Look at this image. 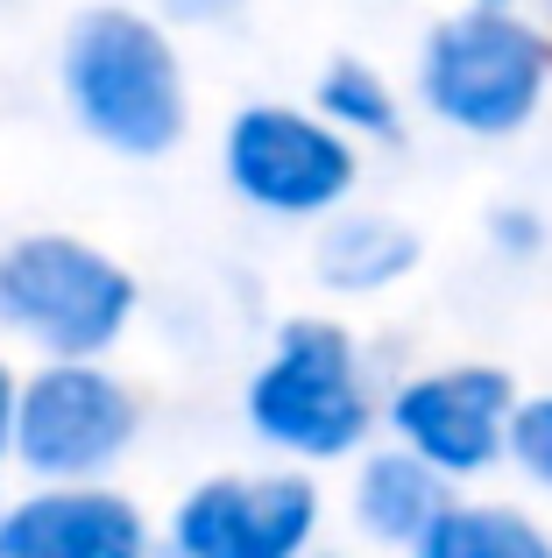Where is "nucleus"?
I'll return each instance as SVG.
<instances>
[{"mask_svg":"<svg viewBox=\"0 0 552 558\" xmlns=\"http://www.w3.org/2000/svg\"><path fill=\"white\" fill-rule=\"evenodd\" d=\"M482 241H489L496 262L525 269V262H539L552 247V219H545V205H531V198H496L482 213Z\"/></svg>","mask_w":552,"mask_h":558,"instance_id":"2eb2a0df","label":"nucleus"},{"mask_svg":"<svg viewBox=\"0 0 552 558\" xmlns=\"http://www.w3.org/2000/svg\"><path fill=\"white\" fill-rule=\"evenodd\" d=\"M460 8H496V14H517V8H531V0H460Z\"/></svg>","mask_w":552,"mask_h":558,"instance_id":"a211bd4d","label":"nucleus"},{"mask_svg":"<svg viewBox=\"0 0 552 558\" xmlns=\"http://www.w3.org/2000/svg\"><path fill=\"white\" fill-rule=\"evenodd\" d=\"M304 107H312L326 128H340L361 156L404 149L411 128H418L404 78H389V71L375 64V57H361V50H326L319 57L312 85H304Z\"/></svg>","mask_w":552,"mask_h":558,"instance_id":"f8f14e48","label":"nucleus"},{"mask_svg":"<svg viewBox=\"0 0 552 558\" xmlns=\"http://www.w3.org/2000/svg\"><path fill=\"white\" fill-rule=\"evenodd\" d=\"M503 474L525 495L552 502V389H525L511 417V452H503Z\"/></svg>","mask_w":552,"mask_h":558,"instance_id":"4468645a","label":"nucleus"},{"mask_svg":"<svg viewBox=\"0 0 552 558\" xmlns=\"http://www.w3.org/2000/svg\"><path fill=\"white\" fill-rule=\"evenodd\" d=\"M319 558H369V551H355V545H326Z\"/></svg>","mask_w":552,"mask_h":558,"instance_id":"6ab92c4d","label":"nucleus"},{"mask_svg":"<svg viewBox=\"0 0 552 558\" xmlns=\"http://www.w3.org/2000/svg\"><path fill=\"white\" fill-rule=\"evenodd\" d=\"M14 403H22V361L0 347V474H8V452H14Z\"/></svg>","mask_w":552,"mask_h":558,"instance_id":"f3484780","label":"nucleus"},{"mask_svg":"<svg viewBox=\"0 0 552 558\" xmlns=\"http://www.w3.org/2000/svg\"><path fill=\"white\" fill-rule=\"evenodd\" d=\"M149 432V396L113 361H43L22 368L14 403V488H107Z\"/></svg>","mask_w":552,"mask_h":558,"instance_id":"423d86ee","label":"nucleus"},{"mask_svg":"<svg viewBox=\"0 0 552 558\" xmlns=\"http://www.w3.org/2000/svg\"><path fill=\"white\" fill-rule=\"evenodd\" d=\"M411 113L468 149H511L552 113V22L531 8H446L418 28L404 71Z\"/></svg>","mask_w":552,"mask_h":558,"instance_id":"7ed1b4c3","label":"nucleus"},{"mask_svg":"<svg viewBox=\"0 0 552 558\" xmlns=\"http://www.w3.org/2000/svg\"><path fill=\"white\" fill-rule=\"evenodd\" d=\"M241 432L269 466L333 474L383 438V368L355 318L284 312L241 375Z\"/></svg>","mask_w":552,"mask_h":558,"instance_id":"f03ea898","label":"nucleus"},{"mask_svg":"<svg viewBox=\"0 0 552 558\" xmlns=\"http://www.w3.org/2000/svg\"><path fill=\"white\" fill-rule=\"evenodd\" d=\"M446 481L425 474L411 452H397L389 438H375L355 466L340 474V523L355 537V551L369 558H411L418 537L432 531V517L446 509Z\"/></svg>","mask_w":552,"mask_h":558,"instance_id":"9b49d317","label":"nucleus"},{"mask_svg":"<svg viewBox=\"0 0 552 558\" xmlns=\"http://www.w3.org/2000/svg\"><path fill=\"white\" fill-rule=\"evenodd\" d=\"M142 276L79 227H22L0 241V347L22 368L113 361L142 326Z\"/></svg>","mask_w":552,"mask_h":558,"instance_id":"20e7f679","label":"nucleus"},{"mask_svg":"<svg viewBox=\"0 0 552 558\" xmlns=\"http://www.w3.org/2000/svg\"><path fill=\"white\" fill-rule=\"evenodd\" d=\"M170 36H213V28H241L255 0H142Z\"/></svg>","mask_w":552,"mask_h":558,"instance_id":"dca6fc26","label":"nucleus"},{"mask_svg":"<svg viewBox=\"0 0 552 558\" xmlns=\"http://www.w3.org/2000/svg\"><path fill=\"white\" fill-rule=\"evenodd\" d=\"M304 269L333 304H375L425 269V227L389 205H347L304 233Z\"/></svg>","mask_w":552,"mask_h":558,"instance_id":"9d476101","label":"nucleus"},{"mask_svg":"<svg viewBox=\"0 0 552 558\" xmlns=\"http://www.w3.org/2000/svg\"><path fill=\"white\" fill-rule=\"evenodd\" d=\"M411 558H552V523L525 495L468 488L446 495V509L432 517V531L418 537Z\"/></svg>","mask_w":552,"mask_h":558,"instance_id":"ddd939ff","label":"nucleus"},{"mask_svg":"<svg viewBox=\"0 0 552 558\" xmlns=\"http://www.w3.org/2000/svg\"><path fill=\"white\" fill-rule=\"evenodd\" d=\"M0 495H8V488H0Z\"/></svg>","mask_w":552,"mask_h":558,"instance_id":"aec40b11","label":"nucleus"},{"mask_svg":"<svg viewBox=\"0 0 552 558\" xmlns=\"http://www.w3.org/2000/svg\"><path fill=\"white\" fill-rule=\"evenodd\" d=\"M220 184L241 213L269 219V227H326L333 213L361 205L369 191V156L326 128L304 99L255 93L220 121Z\"/></svg>","mask_w":552,"mask_h":558,"instance_id":"39448f33","label":"nucleus"},{"mask_svg":"<svg viewBox=\"0 0 552 558\" xmlns=\"http://www.w3.org/2000/svg\"><path fill=\"white\" fill-rule=\"evenodd\" d=\"M0 558H164L156 517L121 481L107 488H8Z\"/></svg>","mask_w":552,"mask_h":558,"instance_id":"1a4fd4ad","label":"nucleus"},{"mask_svg":"<svg viewBox=\"0 0 552 558\" xmlns=\"http://www.w3.org/2000/svg\"><path fill=\"white\" fill-rule=\"evenodd\" d=\"M517 403H525V381L503 361H418L383 381V438L411 452L425 474H440L454 495H468L503 474Z\"/></svg>","mask_w":552,"mask_h":558,"instance_id":"0eeeda50","label":"nucleus"},{"mask_svg":"<svg viewBox=\"0 0 552 558\" xmlns=\"http://www.w3.org/2000/svg\"><path fill=\"white\" fill-rule=\"evenodd\" d=\"M333 495L298 466H213L184 481L156 523L164 558H319Z\"/></svg>","mask_w":552,"mask_h":558,"instance_id":"6e6552de","label":"nucleus"},{"mask_svg":"<svg viewBox=\"0 0 552 558\" xmlns=\"http://www.w3.org/2000/svg\"><path fill=\"white\" fill-rule=\"evenodd\" d=\"M50 85L71 135L113 163H170L199 128L184 36L142 0H79L57 28Z\"/></svg>","mask_w":552,"mask_h":558,"instance_id":"f257e3e1","label":"nucleus"}]
</instances>
